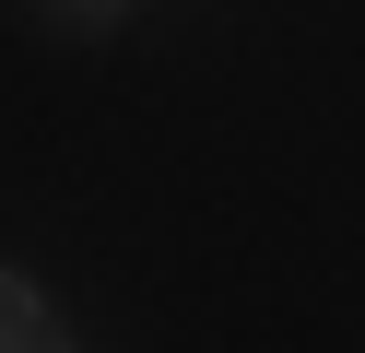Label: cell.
Returning a JSON list of instances; mask_svg holds the SVG:
<instances>
[{
    "instance_id": "obj_1",
    "label": "cell",
    "mask_w": 365,
    "mask_h": 353,
    "mask_svg": "<svg viewBox=\"0 0 365 353\" xmlns=\"http://www.w3.org/2000/svg\"><path fill=\"white\" fill-rule=\"evenodd\" d=\"M0 318H12V342H24V353H36V342H59V318H48V295H36L24 271L0 282Z\"/></svg>"
},
{
    "instance_id": "obj_2",
    "label": "cell",
    "mask_w": 365,
    "mask_h": 353,
    "mask_svg": "<svg viewBox=\"0 0 365 353\" xmlns=\"http://www.w3.org/2000/svg\"><path fill=\"white\" fill-rule=\"evenodd\" d=\"M71 24H95V36H106V24H118V0H71Z\"/></svg>"
}]
</instances>
